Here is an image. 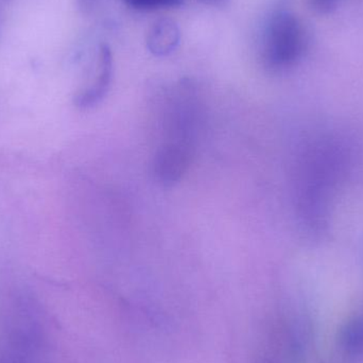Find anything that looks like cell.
<instances>
[{"mask_svg":"<svg viewBox=\"0 0 363 363\" xmlns=\"http://www.w3.org/2000/svg\"><path fill=\"white\" fill-rule=\"evenodd\" d=\"M202 114L200 100L191 86L177 87L168 98L162 121V142L153 160V172L162 185L179 183L189 169Z\"/></svg>","mask_w":363,"mask_h":363,"instance_id":"1","label":"cell"},{"mask_svg":"<svg viewBox=\"0 0 363 363\" xmlns=\"http://www.w3.org/2000/svg\"><path fill=\"white\" fill-rule=\"evenodd\" d=\"M305 33L302 23L291 13H277L271 19L262 48L264 63L272 69H284L302 57Z\"/></svg>","mask_w":363,"mask_h":363,"instance_id":"2","label":"cell"},{"mask_svg":"<svg viewBox=\"0 0 363 363\" xmlns=\"http://www.w3.org/2000/svg\"><path fill=\"white\" fill-rule=\"evenodd\" d=\"M112 55L106 46H101L98 57V66L96 68L95 78L91 84L87 85L76 98V104L79 108H93L99 104L110 89L112 81Z\"/></svg>","mask_w":363,"mask_h":363,"instance_id":"3","label":"cell"},{"mask_svg":"<svg viewBox=\"0 0 363 363\" xmlns=\"http://www.w3.org/2000/svg\"><path fill=\"white\" fill-rule=\"evenodd\" d=\"M178 43V28L169 21H162L155 23L149 34V49L157 55H165L172 52Z\"/></svg>","mask_w":363,"mask_h":363,"instance_id":"4","label":"cell"},{"mask_svg":"<svg viewBox=\"0 0 363 363\" xmlns=\"http://www.w3.org/2000/svg\"><path fill=\"white\" fill-rule=\"evenodd\" d=\"M341 345L350 355H358L363 352V319L351 320L341 333Z\"/></svg>","mask_w":363,"mask_h":363,"instance_id":"5","label":"cell"},{"mask_svg":"<svg viewBox=\"0 0 363 363\" xmlns=\"http://www.w3.org/2000/svg\"><path fill=\"white\" fill-rule=\"evenodd\" d=\"M130 8L140 11H155L161 9L178 8L183 0H121Z\"/></svg>","mask_w":363,"mask_h":363,"instance_id":"6","label":"cell"},{"mask_svg":"<svg viewBox=\"0 0 363 363\" xmlns=\"http://www.w3.org/2000/svg\"><path fill=\"white\" fill-rule=\"evenodd\" d=\"M336 0H315V4H317L319 8L328 9L330 8L333 4H335Z\"/></svg>","mask_w":363,"mask_h":363,"instance_id":"7","label":"cell"},{"mask_svg":"<svg viewBox=\"0 0 363 363\" xmlns=\"http://www.w3.org/2000/svg\"><path fill=\"white\" fill-rule=\"evenodd\" d=\"M205 1L209 2L213 4H223L226 0H205Z\"/></svg>","mask_w":363,"mask_h":363,"instance_id":"8","label":"cell"}]
</instances>
